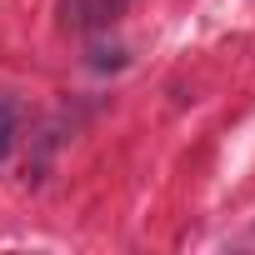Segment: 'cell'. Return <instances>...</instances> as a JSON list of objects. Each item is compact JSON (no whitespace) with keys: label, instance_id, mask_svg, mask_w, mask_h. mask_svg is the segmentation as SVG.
I'll use <instances>...</instances> for the list:
<instances>
[{"label":"cell","instance_id":"cell-1","mask_svg":"<svg viewBox=\"0 0 255 255\" xmlns=\"http://www.w3.org/2000/svg\"><path fill=\"white\" fill-rule=\"evenodd\" d=\"M15 135H20V105L15 95H0V160L15 150Z\"/></svg>","mask_w":255,"mask_h":255}]
</instances>
